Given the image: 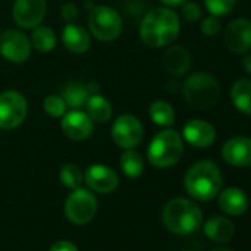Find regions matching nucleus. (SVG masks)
I'll return each mask as SVG.
<instances>
[{
	"label": "nucleus",
	"mask_w": 251,
	"mask_h": 251,
	"mask_svg": "<svg viewBox=\"0 0 251 251\" xmlns=\"http://www.w3.org/2000/svg\"><path fill=\"white\" fill-rule=\"evenodd\" d=\"M219 207L229 216H241L248 208V197L239 188H226L219 192Z\"/></svg>",
	"instance_id": "6ab92c4d"
},
{
	"label": "nucleus",
	"mask_w": 251,
	"mask_h": 251,
	"mask_svg": "<svg viewBox=\"0 0 251 251\" xmlns=\"http://www.w3.org/2000/svg\"><path fill=\"white\" fill-rule=\"evenodd\" d=\"M148 114H150V118L154 124L160 126V127H164V129L172 127L176 121L175 108L172 106V103H169L167 100H163V99L154 100L150 105Z\"/></svg>",
	"instance_id": "b1692460"
},
{
	"label": "nucleus",
	"mask_w": 251,
	"mask_h": 251,
	"mask_svg": "<svg viewBox=\"0 0 251 251\" xmlns=\"http://www.w3.org/2000/svg\"><path fill=\"white\" fill-rule=\"evenodd\" d=\"M236 2L238 0H204V5L210 12V15L226 17L235 9Z\"/></svg>",
	"instance_id": "c85d7f7f"
},
{
	"label": "nucleus",
	"mask_w": 251,
	"mask_h": 251,
	"mask_svg": "<svg viewBox=\"0 0 251 251\" xmlns=\"http://www.w3.org/2000/svg\"><path fill=\"white\" fill-rule=\"evenodd\" d=\"M84 183L98 194H109L117 189L120 179L114 169L105 164H92L84 172Z\"/></svg>",
	"instance_id": "ddd939ff"
},
{
	"label": "nucleus",
	"mask_w": 251,
	"mask_h": 251,
	"mask_svg": "<svg viewBox=\"0 0 251 251\" xmlns=\"http://www.w3.org/2000/svg\"><path fill=\"white\" fill-rule=\"evenodd\" d=\"M87 27L92 37L99 42L109 43L117 40L123 31L121 15L111 6H95L87 18Z\"/></svg>",
	"instance_id": "423d86ee"
},
{
	"label": "nucleus",
	"mask_w": 251,
	"mask_h": 251,
	"mask_svg": "<svg viewBox=\"0 0 251 251\" xmlns=\"http://www.w3.org/2000/svg\"><path fill=\"white\" fill-rule=\"evenodd\" d=\"M144 124L136 115H118L111 126V136L117 147L123 150H133L144 139Z\"/></svg>",
	"instance_id": "6e6552de"
},
{
	"label": "nucleus",
	"mask_w": 251,
	"mask_h": 251,
	"mask_svg": "<svg viewBox=\"0 0 251 251\" xmlns=\"http://www.w3.org/2000/svg\"><path fill=\"white\" fill-rule=\"evenodd\" d=\"M183 185L194 200L210 201L217 197L222 189V172L213 161L201 160L186 172Z\"/></svg>",
	"instance_id": "f03ea898"
},
{
	"label": "nucleus",
	"mask_w": 251,
	"mask_h": 251,
	"mask_svg": "<svg viewBox=\"0 0 251 251\" xmlns=\"http://www.w3.org/2000/svg\"><path fill=\"white\" fill-rule=\"evenodd\" d=\"M191 64V53L183 46H172L163 55V65L166 71L175 77L185 75L189 71Z\"/></svg>",
	"instance_id": "a211bd4d"
},
{
	"label": "nucleus",
	"mask_w": 251,
	"mask_h": 251,
	"mask_svg": "<svg viewBox=\"0 0 251 251\" xmlns=\"http://www.w3.org/2000/svg\"><path fill=\"white\" fill-rule=\"evenodd\" d=\"M182 17L189 23H197L202 17V11L198 3L195 2H186L182 5Z\"/></svg>",
	"instance_id": "7c9ffc66"
},
{
	"label": "nucleus",
	"mask_w": 251,
	"mask_h": 251,
	"mask_svg": "<svg viewBox=\"0 0 251 251\" xmlns=\"http://www.w3.org/2000/svg\"><path fill=\"white\" fill-rule=\"evenodd\" d=\"M31 40L20 30H6L0 34V55L8 62L24 64L31 56Z\"/></svg>",
	"instance_id": "9d476101"
},
{
	"label": "nucleus",
	"mask_w": 251,
	"mask_h": 251,
	"mask_svg": "<svg viewBox=\"0 0 251 251\" xmlns=\"http://www.w3.org/2000/svg\"><path fill=\"white\" fill-rule=\"evenodd\" d=\"M183 155V138L182 135L166 127L158 132L150 142L147 150V157L151 166L157 169H169L180 161Z\"/></svg>",
	"instance_id": "20e7f679"
},
{
	"label": "nucleus",
	"mask_w": 251,
	"mask_h": 251,
	"mask_svg": "<svg viewBox=\"0 0 251 251\" xmlns=\"http://www.w3.org/2000/svg\"><path fill=\"white\" fill-rule=\"evenodd\" d=\"M61 17L67 24L77 23L80 18V11L74 2H65L61 8Z\"/></svg>",
	"instance_id": "2f4dec72"
},
{
	"label": "nucleus",
	"mask_w": 251,
	"mask_h": 251,
	"mask_svg": "<svg viewBox=\"0 0 251 251\" xmlns=\"http://www.w3.org/2000/svg\"><path fill=\"white\" fill-rule=\"evenodd\" d=\"M213 251H232V250H229V248H225V247H219V248H214Z\"/></svg>",
	"instance_id": "c9c22d12"
},
{
	"label": "nucleus",
	"mask_w": 251,
	"mask_h": 251,
	"mask_svg": "<svg viewBox=\"0 0 251 251\" xmlns=\"http://www.w3.org/2000/svg\"><path fill=\"white\" fill-rule=\"evenodd\" d=\"M30 40H31L33 49H36L37 52H42V53L52 52L58 45L55 31L50 27H46L42 24L37 25L36 28H33V34H31Z\"/></svg>",
	"instance_id": "393cba45"
},
{
	"label": "nucleus",
	"mask_w": 251,
	"mask_h": 251,
	"mask_svg": "<svg viewBox=\"0 0 251 251\" xmlns=\"http://www.w3.org/2000/svg\"><path fill=\"white\" fill-rule=\"evenodd\" d=\"M86 112L93 120V123H108L112 117V105L111 102L102 96L100 93H92L86 100Z\"/></svg>",
	"instance_id": "412c9836"
},
{
	"label": "nucleus",
	"mask_w": 251,
	"mask_h": 251,
	"mask_svg": "<svg viewBox=\"0 0 251 251\" xmlns=\"http://www.w3.org/2000/svg\"><path fill=\"white\" fill-rule=\"evenodd\" d=\"M220 28H222V24L219 21V17H214V15H208L202 20L201 23V31L204 36L207 37H214L220 33Z\"/></svg>",
	"instance_id": "c756f323"
},
{
	"label": "nucleus",
	"mask_w": 251,
	"mask_h": 251,
	"mask_svg": "<svg viewBox=\"0 0 251 251\" xmlns=\"http://www.w3.org/2000/svg\"><path fill=\"white\" fill-rule=\"evenodd\" d=\"M160 2L167 8H176V6H182L186 0H160Z\"/></svg>",
	"instance_id": "72a5a7b5"
},
{
	"label": "nucleus",
	"mask_w": 251,
	"mask_h": 251,
	"mask_svg": "<svg viewBox=\"0 0 251 251\" xmlns=\"http://www.w3.org/2000/svg\"><path fill=\"white\" fill-rule=\"evenodd\" d=\"M46 11V0H15L12 18L20 28L33 30L43 23Z\"/></svg>",
	"instance_id": "9b49d317"
},
{
	"label": "nucleus",
	"mask_w": 251,
	"mask_h": 251,
	"mask_svg": "<svg viewBox=\"0 0 251 251\" xmlns=\"http://www.w3.org/2000/svg\"><path fill=\"white\" fill-rule=\"evenodd\" d=\"M61 129L67 138L71 141H86L87 138L92 136L95 123L93 120L87 115L86 111L81 109H71L62 115L61 120Z\"/></svg>",
	"instance_id": "f8f14e48"
},
{
	"label": "nucleus",
	"mask_w": 251,
	"mask_h": 251,
	"mask_svg": "<svg viewBox=\"0 0 251 251\" xmlns=\"http://www.w3.org/2000/svg\"><path fill=\"white\" fill-rule=\"evenodd\" d=\"M28 114V100L18 90H5L0 93V129L14 130L25 121Z\"/></svg>",
	"instance_id": "0eeeda50"
},
{
	"label": "nucleus",
	"mask_w": 251,
	"mask_h": 251,
	"mask_svg": "<svg viewBox=\"0 0 251 251\" xmlns=\"http://www.w3.org/2000/svg\"><path fill=\"white\" fill-rule=\"evenodd\" d=\"M43 109L48 115H50L53 118H62V115L67 112L68 106L61 95L52 93L43 99Z\"/></svg>",
	"instance_id": "cd10ccee"
},
{
	"label": "nucleus",
	"mask_w": 251,
	"mask_h": 251,
	"mask_svg": "<svg viewBox=\"0 0 251 251\" xmlns=\"http://www.w3.org/2000/svg\"><path fill=\"white\" fill-rule=\"evenodd\" d=\"M180 33L179 15L167 6L151 9L142 18L139 25V37L150 48L170 46Z\"/></svg>",
	"instance_id": "f257e3e1"
},
{
	"label": "nucleus",
	"mask_w": 251,
	"mask_h": 251,
	"mask_svg": "<svg viewBox=\"0 0 251 251\" xmlns=\"http://www.w3.org/2000/svg\"><path fill=\"white\" fill-rule=\"evenodd\" d=\"M185 100L195 109H208L214 106L220 96L217 78L207 71H197L186 77L182 84Z\"/></svg>",
	"instance_id": "39448f33"
},
{
	"label": "nucleus",
	"mask_w": 251,
	"mask_h": 251,
	"mask_svg": "<svg viewBox=\"0 0 251 251\" xmlns=\"http://www.w3.org/2000/svg\"><path fill=\"white\" fill-rule=\"evenodd\" d=\"M98 211L96 197L84 188L73 189L65 201V216L74 225L89 223Z\"/></svg>",
	"instance_id": "1a4fd4ad"
},
{
	"label": "nucleus",
	"mask_w": 251,
	"mask_h": 251,
	"mask_svg": "<svg viewBox=\"0 0 251 251\" xmlns=\"http://www.w3.org/2000/svg\"><path fill=\"white\" fill-rule=\"evenodd\" d=\"M61 96L64 98V100H65L68 108L80 109L81 106L86 105V100L90 96V90H89L87 84H84V83L70 81V83H67L62 87Z\"/></svg>",
	"instance_id": "5701e85b"
},
{
	"label": "nucleus",
	"mask_w": 251,
	"mask_h": 251,
	"mask_svg": "<svg viewBox=\"0 0 251 251\" xmlns=\"http://www.w3.org/2000/svg\"><path fill=\"white\" fill-rule=\"evenodd\" d=\"M204 233L214 242H227L235 233V226L225 216H213L205 222Z\"/></svg>",
	"instance_id": "aec40b11"
},
{
	"label": "nucleus",
	"mask_w": 251,
	"mask_h": 251,
	"mask_svg": "<svg viewBox=\"0 0 251 251\" xmlns=\"http://www.w3.org/2000/svg\"><path fill=\"white\" fill-rule=\"evenodd\" d=\"M59 180L65 188L73 191V189H77L81 186V183L84 182V173L81 172V169L77 164L67 163L61 167Z\"/></svg>",
	"instance_id": "bb28decb"
},
{
	"label": "nucleus",
	"mask_w": 251,
	"mask_h": 251,
	"mask_svg": "<svg viewBox=\"0 0 251 251\" xmlns=\"http://www.w3.org/2000/svg\"><path fill=\"white\" fill-rule=\"evenodd\" d=\"M223 160L233 167L251 166V138L235 136L227 139L222 147Z\"/></svg>",
	"instance_id": "dca6fc26"
},
{
	"label": "nucleus",
	"mask_w": 251,
	"mask_h": 251,
	"mask_svg": "<svg viewBox=\"0 0 251 251\" xmlns=\"http://www.w3.org/2000/svg\"><path fill=\"white\" fill-rule=\"evenodd\" d=\"M230 99L239 112L251 115V78H238L230 87Z\"/></svg>",
	"instance_id": "4be33fe9"
},
{
	"label": "nucleus",
	"mask_w": 251,
	"mask_h": 251,
	"mask_svg": "<svg viewBox=\"0 0 251 251\" xmlns=\"http://www.w3.org/2000/svg\"><path fill=\"white\" fill-rule=\"evenodd\" d=\"M62 43L68 52L81 55L90 49L92 36L86 28H83L77 23H73L67 24L62 30Z\"/></svg>",
	"instance_id": "f3484780"
},
{
	"label": "nucleus",
	"mask_w": 251,
	"mask_h": 251,
	"mask_svg": "<svg viewBox=\"0 0 251 251\" xmlns=\"http://www.w3.org/2000/svg\"><path fill=\"white\" fill-rule=\"evenodd\" d=\"M120 167L121 172L127 177L138 179L144 173V158L138 151H135V148L126 150L120 157Z\"/></svg>",
	"instance_id": "a878e982"
},
{
	"label": "nucleus",
	"mask_w": 251,
	"mask_h": 251,
	"mask_svg": "<svg viewBox=\"0 0 251 251\" xmlns=\"http://www.w3.org/2000/svg\"><path fill=\"white\" fill-rule=\"evenodd\" d=\"M242 67H244V70L251 75V52H247V53H245V56H244V59H242Z\"/></svg>",
	"instance_id": "f704fd0d"
},
{
	"label": "nucleus",
	"mask_w": 251,
	"mask_h": 251,
	"mask_svg": "<svg viewBox=\"0 0 251 251\" xmlns=\"http://www.w3.org/2000/svg\"><path fill=\"white\" fill-rule=\"evenodd\" d=\"M226 48L238 55L251 50V21L247 18L233 20L225 31Z\"/></svg>",
	"instance_id": "2eb2a0df"
},
{
	"label": "nucleus",
	"mask_w": 251,
	"mask_h": 251,
	"mask_svg": "<svg viewBox=\"0 0 251 251\" xmlns=\"http://www.w3.org/2000/svg\"><path fill=\"white\" fill-rule=\"evenodd\" d=\"M163 222L170 232L189 235L202 225V211L191 200L173 198L164 205Z\"/></svg>",
	"instance_id": "7ed1b4c3"
},
{
	"label": "nucleus",
	"mask_w": 251,
	"mask_h": 251,
	"mask_svg": "<svg viewBox=\"0 0 251 251\" xmlns=\"http://www.w3.org/2000/svg\"><path fill=\"white\" fill-rule=\"evenodd\" d=\"M216 129L214 126L201 118H192L185 123L182 138L186 144L195 148H208L216 141Z\"/></svg>",
	"instance_id": "4468645a"
},
{
	"label": "nucleus",
	"mask_w": 251,
	"mask_h": 251,
	"mask_svg": "<svg viewBox=\"0 0 251 251\" xmlns=\"http://www.w3.org/2000/svg\"><path fill=\"white\" fill-rule=\"evenodd\" d=\"M49 251H78V250H77V247H75L73 242H70V241H58V242H55V244L50 247Z\"/></svg>",
	"instance_id": "473e14b6"
}]
</instances>
